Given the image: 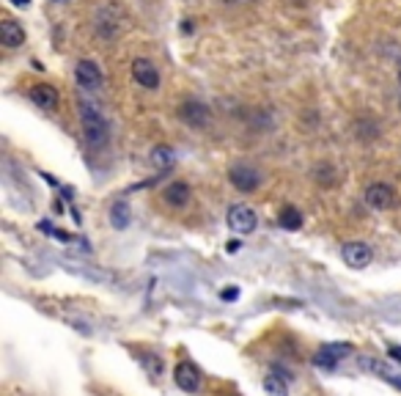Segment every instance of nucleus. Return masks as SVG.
<instances>
[{
	"mask_svg": "<svg viewBox=\"0 0 401 396\" xmlns=\"http://www.w3.org/2000/svg\"><path fill=\"white\" fill-rule=\"evenodd\" d=\"M173 383H176L182 391L196 394L200 388V369L193 361L176 363V369H173Z\"/></svg>",
	"mask_w": 401,
	"mask_h": 396,
	"instance_id": "nucleus-6",
	"label": "nucleus"
},
{
	"mask_svg": "<svg viewBox=\"0 0 401 396\" xmlns=\"http://www.w3.org/2000/svg\"><path fill=\"white\" fill-rule=\"evenodd\" d=\"M80 124H83V135H86V143L91 149H102L110 138V127L104 121L100 110L94 105H80Z\"/></svg>",
	"mask_w": 401,
	"mask_h": 396,
	"instance_id": "nucleus-1",
	"label": "nucleus"
},
{
	"mask_svg": "<svg viewBox=\"0 0 401 396\" xmlns=\"http://www.w3.org/2000/svg\"><path fill=\"white\" fill-rule=\"evenodd\" d=\"M341 259H344V264H349L352 270H366L371 259H374V253H371V248L366 242H346L341 248Z\"/></svg>",
	"mask_w": 401,
	"mask_h": 396,
	"instance_id": "nucleus-9",
	"label": "nucleus"
},
{
	"mask_svg": "<svg viewBox=\"0 0 401 396\" xmlns=\"http://www.w3.org/2000/svg\"><path fill=\"white\" fill-rule=\"evenodd\" d=\"M132 80L140 88H146V91H157V88H160V72H157L154 61H149V58H135Z\"/></svg>",
	"mask_w": 401,
	"mask_h": 396,
	"instance_id": "nucleus-5",
	"label": "nucleus"
},
{
	"mask_svg": "<svg viewBox=\"0 0 401 396\" xmlns=\"http://www.w3.org/2000/svg\"><path fill=\"white\" fill-rule=\"evenodd\" d=\"M239 245H242L239 239H231V242H229V251H231V253H236V251H239Z\"/></svg>",
	"mask_w": 401,
	"mask_h": 396,
	"instance_id": "nucleus-23",
	"label": "nucleus"
},
{
	"mask_svg": "<svg viewBox=\"0 0 401 396\" xmlns=\"http://www.w3.org/2000/svg\"><path fill=\"white\" fill-rule=\"evenodd\" d=\"M130 220H132V212H130L127 201H116V204L110 206V223H113V229L124 231L130 226Z\"/></svg>",
	"mask_w": 401,
	"mask_h": 396,
	"instance_id": "nucleus-14",
	"label": "nucleus"
},
{
	"mask_svg": "<svg viewBox=\"0 0 401 396\" xmlns=\"http://www.w3.org/2000/svg\"><path fill=\"white\" fill-rule=\"evenodd\" d=\"M229 182L234 185L239 193H256L259 185H261V173L253 165L236 163L229 168Z\"/></svg>",
	"mask_w": 401,
	"mask_h": 396,
	"instance_id": "nucleus-3",
	"label": "nucleus"
},
{
	"mask_svg": "<svg viewBox=\"0 0 401 396\" xmlns=\"http://www.w3.org/2000/svg\"><path fill=\"white\" fill-rule=\"evenodd\" d=\"M385 380H388V383H393L396 388H401V374H393V371H390V374H385Z\"/></svg>",
	"mask_w": 401,
	"mask_h": 396,
	"instance_id": "nucleus-19",
	"label": "nucleus"
},
{
	"mask_svg": "<svg viewBox=\"0 0 401 396\" xmlns=\"http://www.w3.org/2000/svg\"><path fill=\"white\" fill-rule=\"evenodd\" d=\"M226 3H250V0H226Z\"/></svg>",
	"mask_w": 401,
	"mask_h": 396,
	"instance_id": "nucleus-24",
	"label": "nucleus"
},
{
	"mask_svg": "<svg viewBox=\"0 0 401 396\" xmlns=\"http://www.w3.org/2000/svg\"><path fill=\"white\" fill-rule=\"evenodd\" d=\"M352 352V344L346 341H335V344H325L319 347V352L313 355V366H322V369H335L341 358H346Z\"/></svg>",
	"mask_w": 401,
	"mask_h": 396,
	"instance_id": "nucleus-8",
	"label": "nucleus"
},
{
	"mask_svg": "<svg viewBox=\"0 0 401 396\" xmlns=\"http://www.w3.org/2000/svg\"><path fill=\"white\" fill-rule=\"evenodd\" d=\"M399 83H401V66H399Z\"/></svg>",
	"mask_w": 401,
	"mask_h": 396,
	"instance_id": "nucleus-25",
	"label": "nucleus"
},
{
	"mask_svg": "<svg viewBox=\"0 0 401 396\" xmlns=\"http://www.w3.org/2000/svg\"><path fill=\"white\" fill-rule=\"evenodd\" d=\"M31 102L41 110H55L58 107V91L50 83H39L31 88Z\"/></svg>",
	"mask_w": 401,
	"mask_h": 396,
	"instance_id": "nucleus-13",
	"label": "nucleus"
},
{
	"mask_svg": "<svg viewBox=\"0 0 401 396\" xmlns=\"http://www.w3.org/2000/svg\"><path fill=\"white\" fill-rule=\"evenodd\" d=\"M399 105H401V102H399Z\"/></svg>",
	"mask_w": 401,
	"mask_h": 396,
	"instance_id": "nucleus-27",
	"label": "nucleus"
},
{
	"mask_svg": "<svg viewBox=\"0 0 401 396\" xmlns=\"http://www.w3.org/2000/svg\"><path fill=\"white\" fill-rule=\"evenodd\" d=\"M55 3H67V0H55Z\"/></svg>",
	"mask_w": 401,
	"mask_h": 396,
	"instance_id": "nucleus-26",
	"label": "nucleus"
},
{
	"mask_svg": "<svg viewBox=\"0 0 401 396\" xmlns=\"http://www.w3.org/2000/svg\"><path fill=\"white\" fill-rule=\"evenodd\" d=\"M11 6H17V8H28V6H31V0H11Z\"/></svg>",
	"mask_w": 401,
	"mask_h": 396,
	"instance_id": "nucleus-22",
	"label": "nucleus"
},
{
	"mask_svg": "<svg viewBox=\"0 0 401 396\" xmlns=\"http://www.w3.org/2000/svg\"><path fill=\"white\" fill-rule=\"evenodd\" d=\"M226 220H229V229L234 231V234H253V231L259 229V218H256V212L247 206V204H234L231 209H229V215H226Z\"/></svg>",
	"mask_w": 401,
	"mask_h": 396,
	"instance_id": "nucleus-4",
	"label": "nucleus"
},
{
	"mask_svg": "<svg viewBox=\"0 0 401 396\" xmlns=\"http://www.w3.org/2000/svg\"><path fill=\"white\" fill-rule=\"evenodd\" d=\"M264 391H267V396H289L286 377H280V374H267V377H264Z\"/></svg>",
	"mask_w": 401,
	"mask_h": 396,
	"instance_id": "nucleus-17",
	"label": "nucleus"
},
{
	"mask_svg": "<svg viewBox=\"0 0 401 396\" xmlns=\"http://www.w3.org/2000/svg\"><path fill=\"white\" fill-rule=\"evenodd\" d=\"M388 352H390V358H393V361H399V363H401V347H399V344H393V347H390Z\"/></svg>",
	"mask_w": 401,
	"mask_h": 396,
	"instance_id": "nucleus-21",
	"label": "nucleus"
},
{
	"mask_svg": "<svg viewBox=\"0 0 401 396\" xmlns=\"http://www.w3.org/2000/svg\"><path fill=\"white\" fill-rule=\"evenodd\" d=\"M302 212L297 206H283V212H280V218H278V223H280V229L286 231H297L302 229Z\"/></svg>",
	"mask_w": 401,
	"mask_h": 396,
	"instance_id": "nucleus-15",
	"label": "nucleus"
},
{
	"mask_svg": "<svg viewBox=\"0 0 401 396\" xmlns=\"http://www.w3.org/2000/svg\"><path fill=\"white\" fill-rule=\"evenodd\" d=\"M236 297H239V289H236V286H231V289L223 292V300H236Z\"/></svg>",
	"mask_w": 401,
	"mask_h": 396,
	"instance_id": "nucleus-20",
	"label": "nucleus"
},
{
	"mask_svg": "<svg viewBox=\"0 0 401 396\" xmlns=\"http://www.w3.org/2000/svg\"><path fill=\"white\" fill-rule=\"evenodd\" d=\"M140 363L149 369L151 377H157V374L163 371V358H157V355H154V358H151V355H140Z\"/></svg>",
	"mask_w": 401,
	"mask_h": 396,
	"instance_id": "nucleus-18",
	"label": "nucleus"
},
{
	"mask_svg": "<svg viewBox=\"0 0 401 396\" xmlns=\"http://www.w3.org/2000/svg\"><path fill=\"white\" fill-rule=\"evenodd\" d=\"M74 77H77V83H80L83 88H88V91H100L102 88V72L94 61H86V58L77 61V66H74Z\"/></svg>",
	"mask_w": 401,
	"mask_h": 396,
	"instance_id": "nucleus-10",
	"label": "nucleus"
},
{
	"mask_svg": "<svg viewBox=\"0 0 401 396\" xmlns=\"http://www.w3.org/2000/svg\"><path fill=\"white\" fill-rule=\"evenodd\" d=\"M163 198H165L168 206L182 209V206H187V204H190L193 190H190V185H187V182H170L165 190H163Z\"/></svg>",
	"mask_w": 401,
	"mask_h": 396,
	"instance_id": "nucleus-11",
	"label": "nucleus"
},
{
	"mask_svg": "<svg viewBox=\"0 0 401 396\" xmlns=\"http://www.w3.org/2000/svg\"><path fill=\"white\" fill-rule=\"evenodd\" d=\"M0 41H3L6 50L22 47V44H25V31H22V25L14 22V20H3V22H0Z\"/></svg>",
	"mask_w": 401,
	"mask_h": 396,
	"instance_id": "nucleus-12",
	"label": "nucleus"
},
{
	"mask_svg": "<svg viewBox=\"0 0 401 396\" xmlns=\"http://www.w3.org/2000/svg\"><path fill=\"white\" fill-rule=\"evenodd\" d=\"M151 163L157 165V168H170V165L176 163V152L168 143H160V146L151 149Z\"/></svg>",
	"mask_w": 401,
	"mask_h": 396,
	"instance_id": "nucleus-16",
	"label": "nucleus"
},
{
	"mask_svg": "<svg viewBox=\"0 0 401 396\" xmlns=\"http://www.w3.org/2000/svg\"><path fill=\"white\" fill-rule=\"evenodd\" d=\"M179 119L193 130H206L212 124V110L198 99H184L179 105Z\"/></svg>",
	"mask_w": 401,
	"mask_h": 396,
	"instance_id": "nucleus-2",
	"label": "nucleus"
},
{
	"mask_svg": "<svg viewBox=\"0 0 401 396\" xmlns=\"http://www.w3.org/2000/svg\"><path fill=\"white\" fill-rule=\"evenodd\" d=\"M366 204L371 209H376V212H385V209H390L393 204H396V193H393V187L390 185H385V182H374V185H368L366 187Z\"/></svg>",
	"mask_w": 401,
	"mask_h": 396,
	"instance_id": "nucleus-7",
	"label": "nucleus"
}]
</instances>
